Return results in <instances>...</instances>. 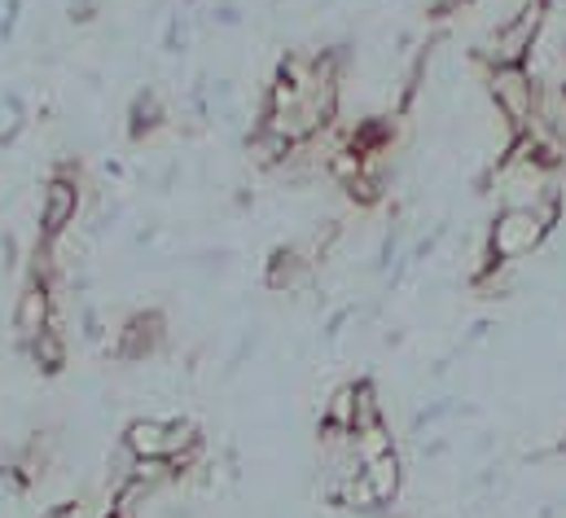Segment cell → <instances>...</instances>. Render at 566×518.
Instances as JSON below:
<instances>
[{
  "label": "cell",
  "mask_w": 566,
  "mask_h": 518,
  "mask_svg": "<svg viewBox=\"0 0 566 518\" xmlns=\"http://www.w3.org/2000/svg\"><path fill=\"white\" fill-rule=\"evenodd\" d=\"M316 431H334V435H352L356 431V379L329 391V400L321 404Z\"/></svg>",
  "instance_id": "cell-11"
},
{
  "label": "cell",
  "mask_w": 566,
  "mask_h": 518,
  "mask_svg": "<svg viewBox=\"0 0 566 518\" xmlns=\"http://www.w3.org/2000/svg\"><path fill=\"white\" fill-rule=\"evenodd\" d=\"M167 120H171V111H167L163 93H158V89H142V93L133 97V106H128V141H133V145H145L154 132L167 128Z\"/></svg>",
  "instance_id": "cell-9"
},
{
  "label": "cell",
  "mask_w": 566,
  "mask_h": 518,
  "mask_svg": "<svg viewBox=\"0 0 566 518\" xmlns=\"http://www.w3.org/2000/svg\"><path fill=\"white\" fill-rule=\"evenodd\" d=\"M488 97L496 106V120L510 136L541 132V106H545V84L532 75V66H496L488 71Z\"/></svg>",
  "instance_id": "cell-4"
},
{
  "label": "cell",
  "mask_w": 566,
  "mask_h": 518,
  "mask_svg": "<svg viewBox=\"0 0 566 518\" xmlns=\"http://www.w3.org/2000/svg\"><path fill=\"white\" fill-rule=\"evenodd\" d=\"M163 348H167V312L163 308H137L119 321L111 356L124 361V365H142V361H154Z\"/></svg>",
  "instance_id": "cell-6"
},
{
  "label": "cell",
  "mask_w": 566,
  "mask_h": 518,
  "mask_svg": "<svg viewBox=\"0 0 566 518\" xmlns=\"http://www.w3.org/2000/svg\"><path fill=\"white\" fill-rule=\"evenodd\" d=\"M80 211H84L80 163L62 158V163H53V172H49L44 185H40V216H35L40 225H35V238L49 242V247H57V242L71 234V225L80 220Z\"/></svg>",
  "instance_id": "cell-5"
},
{
  "label": "cell",
  "mask_w": 566,
  "mask_h": 518,
  "mask_svg": "<svg viewBox=\"0 0 566 518\" xmlns=\"http://www.w3.org/2000/svg\"><path fill=\"white\" fill-rule=\"evenodd\" d=\"M22 356L44 374V379H57L62 370H66V361H71V348H66V334H62V325H49L40 339H31V343H22Z\"/></svg>",
  "instance_id": "cell-10"
},
{
  "label": "cell",
  "mask_w": 566,
  "mask_h": 518,
  "mask_svg": "<svg viewBox=\"0 0 566 518\" xmlns=\"http://www.w3.org/2000/svg\"><path fill=\"white\" fill-rule=\"evenodd\" d=\"M40 518H80V501H57L53 510H44Z\"/></svg>",
  "instance_id": "cell-12"
},
{
  "label": "cell",
  "mask_w": 566,
  "mask_h": 518,
  "mask_svg": "<svg viewBox=\"0 0 566 518\" xmlns=\"http://www.w3.org/2000/svg\"><path fill=\"white\" fill-rule=\"evenodd\" d=\"M554 225L536 207H501L488 225V247L479 268H514L549 242Z\"/></svg>",
  "instance_id": "cell-3"
},
{
  "label": "cell",
  "mask_w": 566,
  "mask_h": 518,
  "mask_svg": "<svg viewBox=\"0 0 566 518\" xmlns=\"http://www.w3.org/2000/svg\"><path fill=\"white\" fill-rule=\"evenodd\" d=\"M312 256L298 247V242H285V247H273V256L264 263V286L277 290V294H294L312 281Z\"/></svg>",
  "instance_id": "cell-7"
},
{
  "label": "cell",
  "mask_w": 566,
  "mask_h": 518,
  "mask_svg": "<svg viewBox=\"0 0 566 518\" xmlns=\"http://www.w3.org/2000/svg\"><path fill=\"white\" fill-rule=\"evenodd\" d=\"M102 518H128V515H124V510H115V506H111V510H106V515H102Z\"/></svg>",
  "instance_id": "cell-13"
},
{
  "label": "cell",
  "mask_w": 566,
  "mask_h": 518,
  "mask_svg": "<svg viewBox=\"0 0 566 518\" xmlns=\"http://www.w3.org/2000/svg\"><path fill=\"white\" fill-rule=\"evenodd\" d=\"M360 479H365V493H369V501H374L378 510L396 506V501H400V488H405L400 448H391V453H382V457H369L365 470H360Z\"/></svg>",
  "instance_id": "cell-8"
},
{
  "label": "cell",
  "mask_w": 566,
  "mask_h": 518,
  "mask_svg": "<svg viewBox=\"0 0 566 518\" xmlns=\"http://www.w3.org/2000/svg\"><path fill=\"white\" fill-rule=\"evenodd\" d=\"M119 448L128 462H167L180 479L207 457V435L189 417H133L119 435Z\"/></svg>",
  "instance_id": "cell-1"
},
{
  "label": "cell",
  "mask_w": 566,
  "mask_h": 518,
  "mask_svg": "<svg viewBox=\"0 0 566 518\" xmlns=\"http://www.w3.org/2000/svg\"><path fill=\"white\" fill-rule=\"evenodd\" d=\"M549 18H554V0H523L518 13H510L505 22H496V27L479 40L474 62H479L483 71H496V66H527L532 53H536V44H541V35H545V27H549Z\"/></svg>",
  "instance_id": "cell-2"
}]
</instances>
